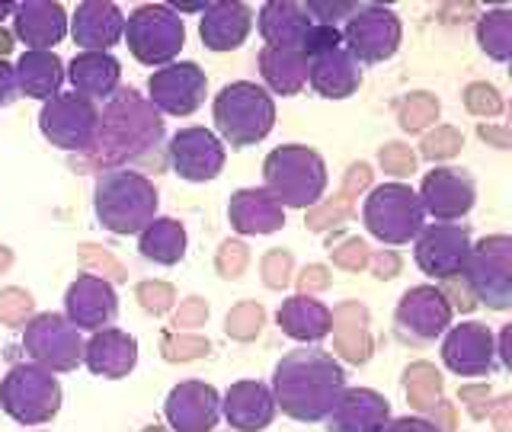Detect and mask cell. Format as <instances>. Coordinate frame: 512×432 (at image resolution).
Returning a JSON list of instances; mask_svg holds the SVG:
<instances>
[{
  "label": "cell",
  "mask_w": 512,
  "mask_h": 432,
  "mask_svg": "<svg viewBox=\"0 0 512 432\" xmlns=\"http://www.w3.org/2000/svg\"><path fill=\"white\" fill-rule=\"evenodd\" d=\"M343 368L327 352H292L276 368V394L295 420H324L343 394Z\"/></svg>",
  "instance_id": "cell-1"
},
{
  "label": "cell",
  "mask_w": 512,
  "mask_h": 432,
  "mask_svg": "<svg viewBox=\"0 0 512 432\" xmlns=\"http://www.w3.org/2000/svg\"><path fill=\"white\" fill-rule=\"evenodd\" d=\"M276 122V106L269 93L256 84H231L218 93L215 100V125L231 148H247V144L263 141Z\"/></svg>",
  "instance_id": "cell-2"
},
{
  "label": "cell",
  "mask_w": 512,
  "mask_h": 432,
  "mask_svg": "<svg viewBox=\"0 0 512 432\" xmlns=\"http://www.w3.org/2000/svg\"><path fill=\"white\" fill-rule=\"evenodd\" d=\"M157 212V189L138 173H109L96 186V215L116 234H138Z\"/></svg>",
  "instance_id": "cell-3"
},
{
  "label": "cell",
  "mask_w": 512,
  "mask_h": 432,
  "mask_svg": "<svg viewBox=\"0 0 512 432\" xmlns=\"http://www.w3.org/2000/svg\"><path fill=\"white\" fill-rule=\"evenodd\" d=\"M125 42L141 64H167L183 48V16L170 4H144L125 23Z\"/></svg>",
  "instance_id": "cell-4"
},
{
  "label": "cell",
  "mask_w": 512,
  "mask_h": 432,
  "mask_svg": "<svg viewBox=\"0 0 512 432\" xmlns=\"http://www.w3.org/2000/svg\"><path fill=\"white\" fill-rule=\"evenodd\" d=\"M266 183L285 205L304 208V205H314L320 192H324L327 173L311 148L285 144V148L272 151L266 160Z\"/></svg>",
  "instance_id": "cell-5"
},
{
  "label": "cell",
  "mask_w": 512,
  "mask_h": 432,
  "mask_svg": "<svg viewBox=\"0 0 512 432\" xmlns=\"http://www.w3.org/2000/svg\"><path fill=\"white\" fill-rule=\"evenodd\" d=\"M0 400H4V410L20 423H45L58 413L61 404V391L58 381L42 372L36 365H20L4 378V388H0Z\"/></svg>",
  "instance_id": "cell-6"
},
{
  "label": "cell",
  "mask_w": 512,
  "mask_h": 432,
  "mask_svg": "<svg viewBox=\"0 0 512 432\" xmlns=\"http://www.w3.org/2000/svg\"><path fill=\"white\" fill-rule=\"evenodd\" d=\"M365 221L384 244H407L423 228V205L407 186H378L365 205Z\"/></svg>",
  "instance_id": "cell-7"
},
{
  "label": "cell",
  "mask_w": 512,
  "mask_h": 432,
  "mask_svg": "<svg viewBox=\"0 0 512 432\" xmlns=\"http://www.w3.org/2000/svg\"><path fill=\"white\" fill-rule=\"evenodd\" d=\"M343 45L346 52L356 58V64H378L384 58H391L400 45V20L378 4H362L356 13L346 20Z\"/></svg>",
  "instance_id": "cell-8"
},
{
  "label": "cell",
  "mask_w": 512,
  "mask_h": 432,
  "mask_svg": "<svg viewBox=\"0 0 512 432\" xmlns=\"http://www.w3.org/2000/svg\"><path fill=\"white\" fill-rule=\"evenodd\" d=\"M42 135L58 144V148L68 151H87L96 141V132H100V112L90 100L77 93H61L55 100H48L42 116Z\"/></svg>",
  "instance_id": "cell-9"
},
{
  "label": "cell",
  "mask_w": 512,
  "mask_h": 432,
  "mask_svg": "<svg viewBox=\"0 0 512 432\" xmlns=\"http://www.w3.org/2000/svg\"><path fill=\"white\" fill-rule=\"evenodd\" d=\"M464 269H468V282L480 301H487L496 311L509 308L512 285H509V240L506 237L484 240V244L474 250V256L468 253Z\"/></svg>",
  "instance_id": "cell-10"
},
{
  "label": "cell",
  "mask_w": 512,
  "mask_h": 432,
  "mask_svg": "<svg viewBox=\"0 0 512 432\" xmlns=\"http://www.w3.org/2000/svg\"><path fill=\"white\" fill-rule=\"evenodd\" d=\"M170 164L189 183L215 180V173L224 167V144L205 128H183L170 141Z\"/></svg>",
  "instance_id": "cell-11"
},
{
  "label": "cell",
  "mask_w": 512,
  "mask_h": 432,
  "mask_svg": "<svg viewBox=\"0 0 512 432\" xmlns=\"http://www.w3.org/2000/svg\"><path fill=\"white\" fill-rule=\"evenodd\" d=\"M205 87L208 80L199 64H170V68L151 77V100L170 116H189L202 106Z\"/></svg>",
  "instance_id": "cell-12"
},
{
  "label": "cell",
  "mask_w": 512,
  "mask_h": 432,
  "mask_svg": "<svg viewBox=\"0 0 512 432\" xmlns=\"http://www.w3.org/2000/svg\"><path fill=\"white\" fill-rule=\"evenodd\" d=\"M468 253V231L458 228V224H436L416 244V263H420L426 276L452 279L464 269Z\"/></svg>",
  "instance_id": "cell-13"
},
{
  "label": "cell",
  "mask_w": 512,
  "mask_h": 432,
  "mask_svg": "<svg viewBox=\"0 0 512 432\" xmlns=\"http://www.w3.org/2000/svg\"><path fill=\"white\" fill-rule=\"evenodd\" d=\"M13 32L26 42V52H48L68 36V16L61 4H45V0H26L13 7Z\"/></svg>",
  "instance_id": "cell-14"
},
{
  "label": "cell",
  "mask_w": 512,
  "mask_h": 432,
  "mask_svg": "<svg viewBox=\"0 0 512 432\" xmlns=\"http://www.w3.org/2000/svg\"><path fill=\"white\" fill-rule=\"evenodd\" d=\"M26 346L32 349V356L52 368H74L80 362V336L77 330L61 317H36L26 330Z\"/></svg>",
  "instance_id": "cell-15"
},
{
  "label": "cell",
  "mask_w": 512,
  "mask_h": 432,
  "mask_svg": "<svg viewBox=\"0 0 512 432\" xmlns=\"http://www.w3.org/2000/svg\"><path fill=\"white\" fill-rule=\"evenodd\" d=\"M471 205H474V183L468 180V173L432 170L423 180V208L439 221L468 215Z\"/></svg>",
  "instance_id": "cell-16"
},
{
  "label": "cell",
  "mask_w": 512,
  "mask_h": 432,
  "mask_svg": "<svg viewBox=\"0 0 512 432\" xmlns=\"http://www.w3.org/2000/svg\"><path fill=\"white\" fill-rule=\"evenodd\" d=\"M125 32V16L116 4H80L71 20V36L84 52H106Z\"/></svg>",
  "instance_id": "cell-17"
},
{
  "label": "cell",
  "mask_w": 512,
  "mask_h": 432,
  "mask_svg": "<svg viewBox=\"0 0 512 432\" xmlns=\"http://www.w3.org/2000/svg\"><path fill=\"white\" fill-rule=\"evenodd\" d=\"M253 26V13L247 4H205L202 10V42L212 52H231V48L244 45Z\"/></svg>",
  "instance_id": "cell-18"
},
{
  "label": "cell",
  "mask_w": 512,
  "mask_h": 432,
  "mask_svg": "<svg viewBox=\"0 0 512 432\" xmlns=\"http://www.w3.org/2000/svg\"><path fill=\"white\" fill-rule=\"evenodd\" d=\"M167 416L180 432H212L218 423V394L205 384H183L170 394Z\"/></svg>",
  "instance_id": "cell-19"
},
{
  "label": "cell",
  "mask_w": 512,
  "mask_h": 432,
  "mask_svg": "<svg viewBox=\"0 0 512 432\" xmlns=\"http://www.w3.org/2000/svg\"><path fill=\"white\" fill-rule=\"evenodd\" d=\"M119 74H122V64L109 52H80L71 61V71H68L74 93L84 96L90 103L109 100L119 87Z\"/></svg>",
  "instance_id": "cell-20"
},
{
  "label": "cell",
  "mask_w": 512,
  "mask_h": 432,
  "mask_svg": "<svg viewBox=\"0 0 512 432\" xmlns=\"http://www.w3.org/2000/svg\"><path fill=\"white\" fill-rule=\"evenodd\" d=\"M445 365L458 375H484L490 372V333L480 324H461L448 333L442 346Z\"/></svg>",
  "instance_id": "cell-21"
},
{
  "label": "cell",
  "mask_w": 512,
  "mask_h": 432,
  "mask_svg": "<svg viewBox=\"0 0 512 432\" xmlns=\"http://www.w3.org/2000/svg\"><path fill=\"white\" fill-rule=\"evenodd\" d=\"M330 413V432H381L388 420V400L372 391H343Z\"/></svg>",
  "instance_id": "cell-22"
},
{
  "label": "cell",
  "mask_w": 512,
  "mask_h": 432,
  "mask_svg": "<svg viewBox=\"0 0 512 432\" xmlns=\"http://www.w3.org/2000/svg\"><path fill=\"white\" fill-rule=\"evenodd\" d=\"M311 23L314 20L304 10V4L272 0V4L260 7V36L266 39V48H292V52H301V39L311 29Z\"/></svg>",
  "instance_id": "cell-23"
},
{
  "label": "cell",
  "mask_w": 512,
  "mask_h": 432,
  "mask_svg": "<svg viewBox=\"0 0 512 432\" xmlns=\"http://www.w3.org/2000/svg\"><path fill=\"white\" fill-rule=\"evenodd\" d=\"M308 80L317 93L330 96V100H343L352 90H359L362 71L346 48H336V52H327L308 61Z\"/></svg>",
  "instance_id": "cell-24"
},
{
  "label": "cell",
  "mask_w": 512,
  "mask_h": 432,
  "mask_svg": "<svg viewBox=\"0 0 512 432\" xmlns=\"http://www.w3.org/2000/svg\"><path fill=\"white\" fill-rule=\"evenodd\" d=\"M448 317H452V308H448L445 298L439 292H432V288H416V292L404 298V304H400V311H397V320L413 330L416 340L439 336L442 327L448 324Z\"/></svg>",
  "instance_id": "cell-25"
},
{
  "label": "cell",
  "mask_w": 512,
  "mask_h": 432,
  "mask_svg": "<svg viewBox=\"0 0 512 432\" xmlns=\"http://www.w3.org/2000/svg\"><path fill=\"white\" fill-rule=\"evenodd\" d=\"M16 90L36 100H55L64 84V64L55 52H26L16 61Z\"/></svg>",
  "instance_id": "cell-26"
},
{
  "label": "cell",
  "mask_w": 512,
  "mask_h": 432,
  "mask_svg": "<svg viewBox=\"0 0 512 432\" xmlns=\"http://www.w3.org/2000/svg\"><path fill=\"white\" fill-rule=\"evenodd\" d=\"M68 314L77 327H100L116 317V295L106 282L84 276L68 292Z\"/></svg>",
  "instance_id": "cell-27"
},
{
  "label": "cell",
  "mask_w": 512,
  "mask_h": 432,
  "mask_svg": "<svg viewBox=\"0 0 512 432\" xmlns=\"http://www.w3.org/2000/svg\"><path fill=\"white\" fill-rule=\"evenodd\" d=\"M87 365L96 375H122L135 365V340L132 336L103 330L87 346Z\"/></svg>",
  "instance_id": "cell-28"
},
{
  "label": "cell",
  "mask_w": 512,
  "mask_h": 432,
  "mask_svg": "<svg viewBox=\"0 0 512 432\" xmlns=\"http://www.w3.org/2000/svg\"><path fill=\"white\" fill-rule=\"evenodd\" d=\"M224 413H228V420L237 429H247V432L263 429L272 420V397L260 384L244 381L228 394V410Z\"/></svg>",
  "instance_id": "cell-29"
},
{
  "label": "cell",
  "mask_w": 512,
  "mask_h": 432,
  "mask_svg": "<svg viewBox=\"0 0 512 432\" xmlns=\"http://www.w3.org/2000/svg\"><path fill=\"white\" fill-rule=\"evenodd\" d=\"M260 64L266 84L276 93H298L308 84V58L292 48H266Z\"/></svg>",
  "instance_id": "cell-30"
},
{
  "label": "cell",
  "mask_w": 512,
  "mask_h": 432,
  "mask_svg": "<svg viewBox=\"0 0 512 432\" xmlns=\"http://www.w3.org/2000/svg\"><path fill=\"white\" fill-rule=\"evenodd\" d=\"M186 250V234L176 221H151L141 234V253L154 263H176Z\"/></svg>",
  "instance_id": "cell-31"
},
{
  "label": "cell",
  "mask_w": 512,
  "mask_h": 432,
  "mask_svg": "<svg viewBox=\"0 0 512 432\" xmlns=\"http://www.w3.org/2000/svg\"><path fill=\"white\" fill-rule=\"evenodd\" d=\"M477 39L480 48L493 58V61H509L512 55V23H509V10H493L487 13L477 26Z\"/></svg>",
  "instance_id": "cell-32"
},
{
  "label": "cell",
  "mask_w": 512,
  "mask_h": 432,
  "mask_svg": "<svg viewBox=\"0 0 512 432\" xmlns=\"http://www.w3.org/2000/svg\"><path fill=\"white\" fill-rule=\"evenodd\" d=\"M336 48H343V32L336 26L311 23V29L304 32V39H301V55L308 61L327 55V52H336Z\"/></svg>",
  "instance_id": "cell-33"
},
{
  "label": "cell",
  "mask_w": 512,
  "mask_h": 432,
  "mask_svg": "<svg viewBox=\"0 0 512 432\" xmlns=\"http://www.w3.org/2000/svg\"><path fill=\"white\" fill-rule=\"evenodd\" d=\"M362 4H320V0H311V4H304L308 16H317L314 23H324V26H333L340 20H349L352 13H356Z\"/></svg>",
  "instance_id": "cell-34"
},
{
  "label": "cell",
  "mask_w": 512,
  "mask_h": 432,
  "mask_svg": "<svg viewBox=\"0 0 512 432\" xmlns=\"http://www.w3.org/2000/svg\"><path fill=\"white\" fill-rule=\"evenodd\" d=\"M16 96H20V90H16V71L7 58H0V109L13 106Z\"/></svg>",
  "instance_id": "cell-35"
},
{
  "label": "cell",
  "mask_w": 512,
  "mask_h": 432,
  "mask_svg": "<svg viewBox=\"0 0 512 432\" xmlns=\"http://www.w3.org/2000/svg\"><path fill=\"white\" fill-rule=\"evenodd\" d=\"M381 432H439V429L426 420H397L391 429H381Z\"/></svg>",
  "instance_id": "cell-36"
},
{
  "label": "cell",
  "mask_w": 512,
  "mask_h": 432,
  "mask_svg": "<svg viewBox=\"0 0 512 432\" xmlns=\"http://www.w3.org/2000/svg\"><path fill=\"white\" fill-rule=\"evenodd\" d=\"M13 7H16V4H0V23H4L7 16L13 13Z\"/></svg>",
  "instance_id": "cell-37"
}]
</instances>
